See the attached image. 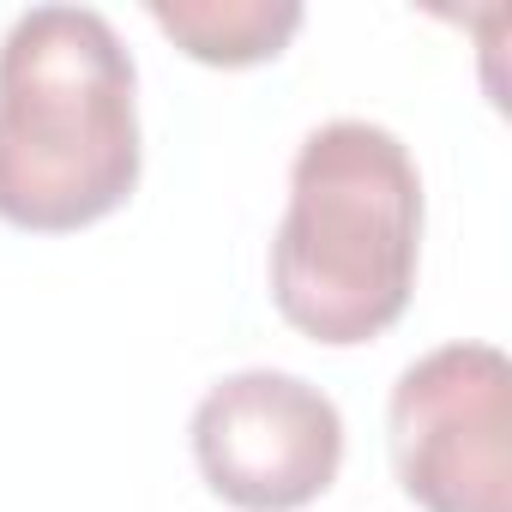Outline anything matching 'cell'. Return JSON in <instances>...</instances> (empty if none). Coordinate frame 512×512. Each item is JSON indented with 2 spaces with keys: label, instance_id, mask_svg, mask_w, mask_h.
I'll return each instance as SVG.
<instances>
[{
  "label": "cell",
  "instance_id": "obj_1",
  "mask_svg": "<svg viewBox=\"0 0 512 512\" xmlns=\"http://www.w3.org/2000/svg\"><path fill=\"white\" fill-rule=\"evenodd\" d=\"M133 55L91 7H31L0 37V217L67 235L139 187Z\"/></svg>",
  "mask_w": 512,
  "mask_h": 512
},
{
  "label": "cell",
  "instance_id": "obj_4",
  "mask_svg": "<svg viewBox=\"0 0 512 512\" xmlns=\"http://www.w3.org/2000/svg\"><path fill=\"white\" fill-rule=\"evenodd\" d=\"M193 458L217 500L241 512H296L338 482L344 416L302 374L241 368L199 398Z\"/></svg>",
  "mask_w": 512,
  "mask_h": 512
},
{
  "label": "cell",
  "instance_id": "obj_2",
  "mask_svg": "<svg viewBox=\"0 0 512 512\" xmlns=\"http://www.w3.org/2000/svg\"><path fill=\"white\" fill-rule=\"evenodd\" d=\"M422 247V175L374 121H326L290 163L272 235V302L314 344H368L410 308Z\"/></svg>",
  "mask_w": 512,
  "mask_h": 512
},
{
  "label": "cell",
  "instance_id": "obj_5",
  "mask_svg": "<svg viewBox=\"0 0 512 512\" xmlns=\"http://www.w3.org/2000/svg\"><path fill=\"white\" fill-rule=\"evenodd\" d=\"M151 25L205 67H260L278 61L302 31V7L296 0H151Z\"/></svg>",
  "mask_w": 512,
  "mask_h": 512
},
{
  "label": "cell",
  "instance_id": "obj_3",
  "mask_svg": "<svg viewBox=\"0 0 512 512\" xmlns=\"http://www.w3.org/2000/svg\"><path fill=\"white\" fill-rule=\"evenodd\" d=\"M392 464L422 512H512V362L440 344L392 386Z\"/></svg>",
  "mask_w": 512,
  "mask_h": 512
}]
</instances>
